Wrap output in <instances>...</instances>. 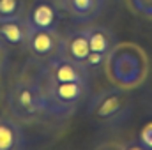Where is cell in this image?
Here are the masks:
<instances>
[{"mask_svg": "<svg viewBox=\"0 0 152 150\" xmlns=\"http://www.w3.org/2000/svg\"><path fill=\"white\" fill-rule=\"evenodd\" d=\"M7 104L12 117L21 122H34L48 115L46 94L42 85L37 81H28V79L16 81L7 94Z\"/></svg>", "mask_w": 152, "mask_h": 150, "instance_id": "1", "label": "cell"}, {"mask_svg": "<svg viewBox=\"0 0 152 150\" xmlns=\"http://www.w3.org/2000/svg\"><path fill=\"white\" fill-rule=\"evenodd\" d=\"M48 101V115L67 117L85 101L88 95V81H48L42 87Z\"/></svg>", "mask_w": 152, "mask_h": 150, "instance_id": "2", "label": "cell"}, {"mask_svg": "<svg viewBox=\"0 0 152 150\" xmlns=\"http://www.w3.org/2000/svg\"><path fill=\"white\" fill-rule=\"evenodd\" d=\"M129 110V101L127 95L120 90H103L88 104V113L104 122H115L120 120Z\"/></svg>", "mask_w": 152, "mask_h": 150, "instance_id": "3", "label": "cell"}, {"mask_svg": "<svg viewBox=\"0 0 152 150\" xmlns=\"http://www.w3.org/2000/svg\"><path fill=\"white\" fill-rule=\"evenodd\" d=\"M60 44V34L57 30H46V28H30L25 50L41 62L50 60L57 55Z\"/></svg>", "mask_w": 152, "mask_h": 150, "instance_id": "4", "label": "cell"}, {"mask_svg": "<svg viewBox=\"0 0 152 150\" xmlns=\"http://www.w3.org/2000/svg\"><path fill=\"white\" fill-rule=\"evenodd\" d=\"M44 74H46L48 81H57V83H64V81H88V73L85 71L83 64L73 62V60L58 57V55H55L50 60H46Z\"/></svg>", "mask_w": 152, "mask_h": 150, "instance_id": "5", "label": "cell"}, {"mask_svg": "<svg viewBox=\"0 0 152 150\" xmlns=\"http://www.w3.org/2000/svg\"><path fill=\"white\" fill-rule=\"evenodd\" d=\"M25 20H27V23H28L30 28L57 30L58 23H60V11L50 0H37L27 11Z\"/></svg>", "mask_w": 152, "mask_h": 150, "instance_id": "6", "label": "cell"}, {"mask_svg": "<svg viewBox=\"0 0 152 150\" xmlns=\"http://www.w3.org/2000/svg\"><path fill=\"white\" fill-rule=\"evenodd\" d=\"M90 53V46H88V37H87V30L85 28H78L67 32L64 37H60L58 44V57L69 58L73 62L83 64V60L88 57Z\"/></svg>", "mask_w": 152, "mask_h": 150, "instance_id": "7", "label": "cell"}, {"mask_svg": "<svg viewBox=\"0 0 152 150\" xmlns=\"http://www.w3.org/2000/svg\"><path fill=\"white\" fill-rule=\"evenodd\" d=\"M28 32H30V27H28L25 16L0 21V41L5 46L25 48L27 39H28Z\"/></svg>", "mask_w": 152, "mask_h": 150, "instance_id": "8", "label": "cell"}, {"mask_svg": "<svg viewBox=\"0 0 152 150\" xmlns=\"http://www.w3.org/2000/svg\"><path fill=\"white\" fill-rule=\"evenodd\" d=\"M104 0H60V7L80 23L92 21L101 14Z\"/></svg>", "mask_w": 152, "mask_h": 150, "instance_id": "9", "label": "cell"}, {"mask_svg": "<svg viewBox=\"0 0 152 150\" xmlns=\"http://www.w3.org/2000/svg\"><path fill=\"white\" fill-rule=\"evenodd\" d=\"M27 140L23 129L7 118H0V150H21L25 149Z\"/></svg>", "mask_w": 152, "mask_h": 150, "instance_id": "10", "label": "cell"}, {"mask_svg": "<svg viewBox=\"0 0 152 150\" xmlns=\"http://www.w3.org/2000/svg\"><path fill=\"white\" fill-rule=\"evenodd\" d=\"M85 30H87L90 51L103 53V55H110V53L113 51L115 36H113L112 30H108L106 27H101V25H90V27H87Z\"/></svg>", "mask_w": 152, "mask_h": 150, "instance_id": "11", "label": "cell"}, {"mask_svg": "<svg viewBox=\"0 0 152 150\" xmlns=\"http://www.w3.org/2000/svg\"><path fill=\"white\" fill-rule=\"evenodd\" d=\"M25 16L23 0H0V21Z\"/></svg>", "mask_w": 152, "mask_h": 150, "instance_id": "12", "label": "cell"}, {"mask_svg": "<svg viewBox=\"0 0 152 150\" xmlns=\"http://www.w3.org/2000/svg\"><path fill=\"white\" fill-rule=\"evenodd\" d=\"M106 58H108V55L90 51V53H88V57L83 60V67H85V71L88 73V76L94 74V73H99V71L103 69V66H104Z\"/></svg>", "mask_w": 152, "mask_h": 150, "instance_id": "13", "label": "cell"}, {"mask_svg": "<svg viewBox=\"0 0 152 150\" xmlns=\"http://www.w3.org/2000/svg\"><path fill=\"white\" fill-rule=\"evenodd\" d=\"M140 145L143 149H152V124H147L140 133Z\"/></svg>", "mask_w": 152, "mask_h": 150, "instance_id": "14", "label": "cell"}, {"mask_svg": "<svg viewBox=\"0 0 152 150\" xmlns=\"http://www.w3.org/2000/svg\"><path fill=\"white\" fill-rule=\"evenodd\" d=\"M131 2L140 12L152 16V0H131Z\"/></svg>", "mask_w": 152, "mask_h": 150, "instance_id": "15", "label": "cell"}, {"mask_svg": "<svg viewBox=\"0 0 152 150\" xmlns=\"http://www.w3.org/2000/svg\"><path fill=\"white\" fill-rule=\"evenodd\" d=\"M5 60H7V48H5V44L0 41V73H2V69H4V66H5Z\"/></svg>", "mask_w": 152, "mask_h": 150, "instance_id": "16", "label": "cell"}]
</instances>
